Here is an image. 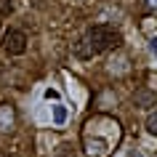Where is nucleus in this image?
<instances>
[{"instance_id":"f257e3e1","label":"nucleus","mask_w":157,"mask_h":157,"mask_svg":"<svg viewBox=\"0 0 157 157\" xmlns=\"http://www.w3.org/2000/svg\"><path fill=\"white\" fill-rule=\"evenodd\" d=\"M117 141H120V123L117 120H112L107 115L88 120L85 133H83V144H85L88 157H107L115 149Z\"/></svg>"},{"instance_id":"f03ea898","label":"nucleus","mask_w":157,"mask_h":157,"mask_svg":"<svg viewBox=\"0 0 157 157\" xmlns=\"http://www.w3.org/2000/svg\"><path fill=\"white\" fill-rule=\"evenodd\" d=\"M88 43H91L93 53H101V51H107V48L120 45V35H117L112 27H107V24H96L91 32H88Z\"/></svg>"},{"instance_id":"7ed1b4c3","label":"nucleus","mask_w":157,"mask_h":157,"mask_svg":"<svg viewBox=\"0 0 157 157\" xmlns=\"http://www.w3.org/2000/svg\"><path fill=\"white\" fill-rule=\"evenodd\" d=\"M3 48L11 56H21L27 51V35L21 29H8V32L3 35Z\"/></svg>"},{"instance_id":"20e7f679","label":"nucleus","mask_w":157,"mask_h":157,"mask_svg":"<svg viewBox=\"0 0 157 157\" xmlns=\"http://www.w3.org/2000/svg\"><path fill=\"white\" fill-rule=\"evenodd\" d=\"M133 104L139 109H149V107L157 104V96H155V91H149V88H139V91L133 93Z\"/></svg>"},{"instance_id":"39448f33","label":"nucleus","mask_w":157,"mask_h":157,"mask_svg":"<svg viewBox=\"0 0 157 157\" xmlns=\"http://www.w3.org/2000/svg\"><path fill=\"white\" fill-rule=\"evenodd\" d=\"M13 125H16V112L11 104H0V131H13Z\"/></svg>"},{"instance_id":"423d86ee","label":"nucleus","mask_w":157,"mask_h":157,"mask_svg":"<svg viewBox=\"0 0 157 157\" xmlns=\"http://www.w3.org/2000/svg\"><path fill=\"white\" fill-rule=\"evenodd\" d=\"M75 53H77L80 59H91V56H93V48H91V43H88V37L75 45Z\"/></svg>"},{"instance_id":"0eeeda50","label":"nucleus","mask_w":157,"mask_h":157,"mask_svg":"<svg viewBox=\"0 0 157 157\" xmlns=\"http://www.w3.org/2000/svg\"><path fill=\"white\" fill-rule=\"evenodd\" d=\"M64 120H67V109L61 107V104H59V107H53V123H56V125H61Z\"/></svg>"},{"instance_id":"6e6552de","label":"nucleus","mask_w":157,"mask_h":157,"mask_svg":"<svg viewBox=\"0 0 157 157\" xmlns=\"http://www.w3.org/2000/svg\"><path fill=\"white\" fill-rule=\"evenodd\" d=\"M147 131L152 133V136H157V112H152V115L147 117Z\"/></svg>"},{"instance_id":"1a4fd4ad","label":"nucleus","mask_w":157,"mask_h":157,"mask_svg":"<svg viewBox=\"0 0 157 157\" xmlns=\"http://www.w3.org/2000/svg\"><path fill=\"white\" fill-rule=\"evenodd\" d=\"M11 11H13V3H11V0H0V13H3V16H8Z\"/></svg>"},{"instance_id":"9d476101","label":"nucleus","mask_w":157,"mask_h":157,"mask_svg":"<svg viewBox=\"0 0 157 157\" xmlns=\"http://www.w3.org/2000/svg\"><path fill=\"white\" fill-rule=\"evenodd\" d=\"M149 48H152V51L157 53V37H152V43H149Z\"/></svg>"},{"instance_id":"9b49d317","label":"nucleus","mask_w":157,"mask_h":157,"mask_svg":"<svg viewBox=\"0 0 157 157\" xmlns=\"http://www.w3.org/2000/svg\"><path fill=\"white\" fill-rule=\"evenodd\" d=\"M147 8H157V0H147Z\"/></svg>"},{"instance_id":"f8f14e48","label":"nucleus","mask_w":157,"mask_h":157,"mask_svg":"<svg viewBox=\"0 0 157 157\" xmlns=\"http://www.w3.org/2000/svg\"><path fill=\"white\" fill-rule=\"evenodd\" d=\"M0 157H6V155H0Z\"/></svg>"}]
</instances>
